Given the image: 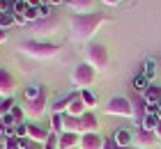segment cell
<instances>
[{"mask_svg": "<svg viewBox=\"0 0 161 149\" xmlns=\"http://www.w3.org/2000/svg\"><path fill=\"white\" fill-rule=\"evenodd\" d=\"M12 3H16V0H12Z\"/></svg>", "mask_w": 161, "mask_h": 149, "instance_id": "obj_42", "label": "cell"}, {"mask_svg": "<svg viewBox=\"0 0 161 149\" xmlns=\"http://www.w3.org/2000/svg\"><path fill=\"white\" fill-rule=\"evenodd\" d=\"M131 99V108H134V122H136V126L141 129V124H143V119H145V115H147V103H145V99L143 96H129Z\"/></svg>", "mask_w": 161, "mask_h": 149, "instance_id": "obj_9", "label": "cell"}, {"mask_svg": "<svg viewBox=\"0 0 161 149\" xmlns=\"http://www.w3.org/2000/svg\"><path fill=\"white\" fill-rule=\"evenodd\" d=\"M154 62H152V60H145V64H143V76L147 78V80H152L154 78Z\"/></svg>", "mask_w": 161, "mask_h": 149, "instance_id": "obj_28", "label": "cell"}, {"mask_svg": "<svg viewBox=\"0 0 161 149\" xmlns=\"http://www.w3.org/2000/svg\"><path fill=\"white\" fill-rule=\"evenodd\" d=\"M58 28H60V19L55 16H48V19H42V21H37V23H32V30L37 35H53V32H58Z\"/></svg>", "mask_w": 161, "mask_h": 149, "instance_id": "obj_8", "label": "cell"}, {"mask_svg": "<svg viewBox=\"0 0 161 149\" xmlns=\"http://www.w3.org/2000/svg\"><path fill=\"white\" fill-rule=\"evenodd\" d=\"M28 9H30V5L23 3V0H16V3H12V12L16 14V16H25Z\"/></svg>", "mask_w": 161, "mask_h": 149, "instance_id": "obj_25", "label": "cell"}, {"mask_svg": "<svg viewBox=\"0 0 161 149\" xmlns=\"http://www.w3.org/2000/svg\"><path fill=\"white\" fill-rule=\"evenodd\" d=\"M42 16H39V7H30V9H28V14H25V21L28 23H37Z\"/></svg>", "mask_w": 161, "mask_h": 149, "instance_id": "obj_30", "label": "cell"}, {"mask_svg": "<svg viewBox=\"0 0 161 149\" xmlns=\"http://www.w3.org/2000/svg\"><path fill=\"white\" fill-rule=\"evenodd\" d=\"M159 142L154 131H145V129H138L136 136H134V149H152Z\"/></svg>", "mask_w": 161, "mask_h": 149, "instance_id": "obj_7", "label": "cell"}, {"mask_svg": "<svg viewBox=\"0 0 161 149\" xmlns=\"http://www.w3.org/2000/svg\"><path fill=\"white\" fill-rule=\"evenodd\" d=\"M14 106H16V103H14V96H0V117L12 113Z\"/></svg>", "mask_w": 161, "mask_h": 149, "instance_id": "obj_21", "label": "cell"}, {"mask_svg": "<svg viewBox=\"0 0 161 149\" xmlns=\"http://www.w3.org/2000/svg\"><path fill=\"white\" fill-rule=\"evenodd\" d=\"M46 106H48V89H46V85H42V92H39L37 99L23 103V113L28 119H39L46 113Z\"/></svg>", "mask_w": 161, "mask_h": 149, "instance_id": "obj_5", "label": "cell"}, {"mask_svg": "<svg viewBox=\"0 0 161 149\" xmlns=\"http://www.w3.org/2000/svg\"><path fill=\"white\" fill-rule=\"evenodd\" d=\"M104 5H108V7H113V5H118V0H101Z\"/></svg>", "mask_w": 161, "mask_h": 149, "instance_id": "obj_39", "label": "cell"}, {"mask_svg": "<svg viewBox=\"0 0 161 149\" xmlns=\"http://www.w3.org/2000/svg\"><path fill=\"white\" fill-rule=\"evenodd\" d=\"M85 62L92 67L94 71H106L108 62H111V55H108V48L104 44H90L85 51Z\"/></svg>", "mask_w": 161, "mask_h": 149, "instance_id": "obj_3", "label": "cell"}, {"mask_svg": "<svg viewBox=\"0 0 161 149\" xmlns=\"http://www.w3.org/2000/svg\"><path fill=\"white\" fill-rule=\"evenodd\" d=\"M71 96H74V94L64 96V99H58V101L53 103V108H51V115H67V108H69Z\"/></svg>", "mask_w": 161, "mask_h": 149, "instance_id": "obj_18", "label": "cell"}, {"mask_svg": "<svg viewBox=\"0 0 161 149\" xmlns=\"http://www.w3.org/2000/svg\"><path fill=\"white\" fill-rule=\"evenodd\" d=\"M69 9L76 14H90L94 12V0H74V3H69Z\"/></svg>", "mask_w": 161, "mask_h": 149, "instance_id": "obj_17", "label": "cell"}, {"mask_svg": "<svg viewBox=\"0 0 161 149\" xmlns=\"http://www.w3.org/2000/svg\"><path fill=\"white\" fill-rule=\"evenodd\" d=\"M14 21H16V25H25V23H28L25 16H16V14H14Z\"/></svg>", "mask_w": 161, "mask_h": 149, "instance_id": "obj_36", "label": "cell"}, {"mask_svg": "<svg viewBox=\"0 0 161 149\" xmlns=\"http://www.w3.org/2000/svg\"><path fill=\"white\" fill-rule=\"evenodd\" d=\"M5 149H19V138H9V140H5Z\"/></svg>", "mask_w": 161, "mask_h": 149, "instance_id": "obj_34", "label": "cell"}, {"mask_svg": "<svg viewBox=\"0 0 161 149\" xmlns=\"http://www.w3.org/2000/svg\"><path fill=\"white\" fill-rule=\"evenodd\" d=\"M12 115H14V119H16V124H23L25 113H23V108H21V106H14L12 108Z\"/></svg>", "mask_w": 161, "mask_h": 149, "instance_id": "obj_32", "label": "cell"}, {"mask_svg": "<svg viewBox=\"0 0 161 149\" xmlns=\"http://www.w3.org/2000/svg\"><path fill=\"white\" fill-rule=\"evenodd\" d=\"M111 138L115 140V145H118V147H131V145H134V133L127 131V129H118Z\"/></svg>", "mask_w": 161, "mask_h": 149, "instance_id": "obj_16", "label": "cell"}, {"mask_svg": "<svg viewBox=\"0 0 161 149\" xmlns=\"http://www.w3.org/2000/svg\"><path fill=\"white\" fill-rule=\"evenodd\" d=\"M78 94H80V99H83V103H85L87 110L97 108V94H94V92H90V89H80Z\"/></svg>", "mask_w": 161, "mask_h": 149, "instance_id": "obj_20", "label": "cell"}, {"mask_svg": "<svg viewBox=\"0 0 161 149\" xmlns=\"http://www.w3.org/2000/svg\"><path fill=\"white\" fill-rule=\"evenodd\" d=\"M94 78H97V71H94L87 62L74 67V71H71V83H74L78 89H90V85L94 83Z\"/></svg>", "mask_w": 161, "mask_h": 149, "instance_id": "obj_6", "label": "cell"}, {"mask_svg": "<svg viewBox=\"0 0 161 149\" xmlns=\"http://www.w3.org/2000/svg\"><path fill=\"white\" fill-rule=\"evenodd\" d=\"M5 140H7L5 138V131H3V126H0V142H5Z\"/></svg>", "mask_w": 161, "mask_h": 149, "instance_id": "obj_40", "label": "cell"}, {"mask_svg": "<svg viewBox=\"0 0 161 149\" xmlns=\"http://www.w3.org/2000/svg\"><path fill=\"white\" fill-rule=\"evenodd\" d=\"M23 3H28V0H23Z\"/></svg>", "mask_w": 161, "mask_h": 149, "instance_id": "obj_43", "label": "cell"}, {"mask_svg": "<svg viewBox=\"0 0 161 149\" xmlns=\"http://www.w3.org/2000/svg\"><path fill=\"white\" fill-rule=\"evenodd\" d=\"M143 99H145V103H159V101H161V87L150 85V87L143 92Z\"/></svg>", "mask_w": 161, "mask_h": 149, "instance_id": "obj_19", "label": "cell"}, {"mask_svg": "<svg viewBox=\"0 0 161 149\" xmlns=\"http://www.w3.org/2000/svg\"><path fill=\"white\" fill-rule=\"evenodd\" d=\"M39 92H42V85H30V87H25V101H32V99H37L39 96Z\"/></svg>", "mask_w": 161, "mask_h": 149, "instance_id": "obj_27", "label": "cell"}, {"mask_svg": "<svg viewBox=\"0 0 161 149\" xmlns=\"http://www.w3.org/2000/svg\"><path fill=\"white\" fill-rule=\"evenodd\" d=\"M108 23V16L104 12H90V14H74L69 16V32L74 41H90L99 28Z\"/></svg>", "mask_w": 161, "mask_h": 149, "instance_id": "obj_1", "label": "cell"}, {"mask_svg": "<svg viewBox=\"0 0 161 149\" xmlns=\"http://www.w3.org/2000/svg\"><path fill=\"white\" fill-rule=\"evenodd\" d=\"M5 41H7V30L0 28V44H5Z\"/></svg>", "mask_w": 161, "mask_h": 149, "instance_id": "obj_38", "label": "cell"}, {"mask_svg": "<svg viewBox=\"0 0 161 149\" xmlns=\"http://www.w3.org/2000/svg\"><path fill=\"white\" fill-rule=\"evenodd\" d=\"M0 126H3V129H14V126H16V119H14V115H12V113L3 115V117H0Z\"/></svg>", "mask_w": 161, "mask_h": 149, "instance_id": "obj_29", "label": "cell"}, {"mask_svg": "<svg viewBox=\"0 0 161 149\" xmlns=\"http://www.w3.org/2000/svg\"><path fill=\"white\" fill-rule=\"evenodd\" d=\"M19 51L32 60H51L60 53V46L48 44V41H39V39H28V41H21Z\"/></svg>", "mask_w": 161, "mask_h": 149, "instance_id": "obj_2", "label": "cell"}, {"mask_svg": "<svg viewBox=\"0 0 161 149\" xmlns=\"http://www.w3.org/2000/svg\"><path fill=\"white\" fill-rule=\"evenodd\" d=\"M16 21H14V12H3L0 14V28L7 30V28H12Z\"/></svg>", "mask_w": 161, "mask_h": 149, "instance_id": "obj_26", "label": "cell"}, {"mask_svg": "<svg viewBox=\"0 0 161 149\" xmlns=\"http://www.w3.org/2000/svg\"><path fill=\"white\" fill-rule=\"evenodd\" d=\"M104 140L99 133H85L80 136V142H78V149H104Z\"/></svg>", "mask_w": 161, "mask_h": 149, "instance_id": "obj_11", "label": "cell"}, {"mask_svg": "<svg viewBox=\"0 0 161 149\" xmlns=\"http://www.w3.org/2000/svg\"><path fill=\"white\" fill-rule=\"evenodd\" d=\"M99 131V122H97V115L94 113H90V110H87V113L80 117V136H85V133H97Z\"/></svg>", "mask_w": 161, "mask_h": 149, "instance_id": "obj_12", "label": "cell"}, {"mask_svg": "<svg viewBox=\"0 0 161 149\" xmlns=\"http://www.w3.org/2000/svg\"><path fill=\"white\" fill-rule=\"evenodd\" d=\"M118 3H120V0H118Z\"/></svg>", "mask_w": 161, "mask_h": 149, "instance_id": "obj_44", "label": "cell"}, {"mask_svg": "<svg viewBox=\"0 0 161 149\" xmlns=\"http://www.w3.org/2000/svg\"><path fill=\"white\" fill-rule=\"evenodd\" d=\"M85 113H87V108H85L83 99H80V94H74V96H71V101H69L67 115H69V117H83Z\"/></svg>", "mask_w": 161, "mask_h": 149, "instance_id": "obj_14", "label": "cell"}, {"mask_svg": "<svg viewBox=\"0 0 161 149\" xmlns=\"http://www.w3.org/2000/svg\"><path fill=\"white\" fill-rule=\"evenodd\" d=\"M16 92V80L7 69H0V96H14Z\"/></svg>", "mask_w": 161, "mask_h": 149, "instance_id": "obj_10", "label": "cell"}, {"mask_svg": "<svg viewBox=\"0 0 161 149\" xmlns=\"http://www.w3.org/2000/svg\"><path fill=\"white\" fill-rule=\"evenodd\" d=\"M62 122H64V115H51V133L60 136L62 133Z\"/></svg>", "mask_w": 161, "mask_h": 149, "instance_id": "obj_22", "label": "cell"}, {"mask_svg": "<svg viewBox=\"0 0 161 149\" xmlns=\"http://www.w3.org/2000/svg\"><path fill=\"white\" fill-rule=\"evenodd\" d=\"M157 124H159V115H145V119H143V124H141V129H145V131H154L157 129Z\"/></svg>", "mask_w": 161, "mask_h": 149, "instance_id": "obj_24", "label": "cell"}, {"mask_svg": "<svg viewBox=\"0 0 161 149\" xmlns=\"http://www.w3.org/2000/svg\"><path fill=\"white\" fill-rule=\"evenodd\" d=\"M104 149H115V140L113 138H106L104 140Z\"/></svg>", "mask_w": 161, "mask_h": 149, "instance_id": "obj_35", "label": "cell"}, {"mask_svg": "<svg viewBox=\"0 0 161 149\" xmlns=\"http://www.w3.org/2000/svg\"><path fill=\"white\" fill-rule=\"evenodd\" d=\"M48 136H51V133L46 129H42L39 124H28V138H30L32 142H42L44 145L48 140Z\"/></svg>", "mask_w": 161, "mask_h": 149, "instance_id": "obj_15", "label": "cell"}, {"mask_svg": "<svg viewBox=\"0 0 161 149\" xmlns=\"http://www.w3.org/2000/svg\"><path fill=\"white\" fill-rule=\"evenodd\" d=\"M78 142H80V136L78 133H60L58 136V149H78Z\"/></svg>", "mask_w": 161, "mask_h": 149, "instance_id": "obj_13", "label": "cell"}, {"mask_svg": "<svg viewBox=\"0 0 161 149\" xmlns=\"http://www.w3.org/2000/svg\"><path fill=\"white\" fill-rule=\"evenodd\" d=\"M104 113L113 117H134V108H131L129 96H111L104 103Z\"/></svg>", "mask_w": 161, "mask_h": 149, "instance_id": "obj_4", "label": "cell"}, {"mask_svg": "<svg viewBox=\"0 0 161 149\" xmlns=\"http://www.w3.org/2000/svg\"><path fill=\"white\" fill-rule=\"evenodd\" d=\"M159 145H161V142H159Z\"/></svg>", "mask_w": 161, "mask_h": 149, "instance_id": "obj_45", "label": "cell"}, {"mask_svg": "<svg viewBox=\"0 0 161 149\" xmlns=\"http://www.w3.org/2000/svg\"><path fill=\"white\" fill-rule=\"evenodd\" d=\"M14 136H16L19 140L28 138V124H16V126H14Z\"/></svg>", "mask_w": 161, "mask_h": 149, "instance_id": "obj_31", "label": "cell"}, {"mask_svg": "<svg viewBox=\"0 0 161 149\" xmlns=\"http://www.w3.org/2000/svg\"><path fill=\"white\" fill-rule=\"evenodd\" d=\"M154 136H157V140L161 142V119H159V124H157V129H154Z\"/></svg>", "mask_w": 161, "mask_h": 149, "instance_id": "obj_37", "label": "cell"}, {"mask_svg": "<svg viewBox=\"0 0 161 149\" xmlns=\"http://www.w3.org/2000/svg\"><path fill=\"white\" fill-rule=\"evenodd\" d=\"M44 149H58V136H55V133L48 136V140L44 142Z\"/></svg>", "mask_w": 161, "mask_h": 149, "instance_id": "obj_33", "label": "cell"}, {"mask_svg": "<svg viewBox=\"0 0 161 149\" xmlns=\"http://www.w3.org/2000/svg\"><path fill=\"white\" fill-rule=\"evenodd\" d=\"M131 87L136 89V92H145V89L150 87V80L143 76V73H138V76L134 78V83H131Z\"/></svg>", "mask_w": 161, "mask_h": 149, "instance_id": "obj_23", "label": "cell"}, {"mask_svg": "<svg viewBox=\"0 0 161 149\" xmlns=\"http://www.w3.org/2000/svg\"><path fill=\"white\" fill-rule=\"evenodd\" d=\"M0 149H5V142H0Z\"/></svg>", "mask_w": 161, "mask_h": 149, "instance_id": "obj_41", "label": "cell"}]
</instances>
